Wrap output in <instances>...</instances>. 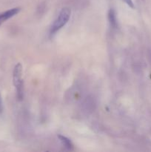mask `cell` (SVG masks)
<instances>
[{
  "mask_svg": "<svg viewBox=\"0 0 151 152\" xmlns=\"http://www.w3.org/2000/svg\"><path fill=\"white\" fill-rule=\"evenodd\" d=\"M22 66L21 63H18L14 67L13 72V83L16 90V95L19 100L23 99V81L22 78Z\"/></svg>",
  "mask_w": 151,
  "mask_h": 152,
  "instance_id": "cell-1",
  "label": "cell"
},
{
  "mask_svg": "<svg viewBox=\"0 0 151 152\" xmlns=\"http://www.w3.org/2000/svg\"><path fill=\"white\" fill-rule=\"evenodd\" d=\"M70 17V10L68 7H64L59 13V16L55 20L50 28V34H54L68 23Z\"/></svg>",
  "mask_w": 151,
  "mask_h": 152,
  "instance_id": "cell-2",
  "label": "cell"
},
{
  "mask_svg": "<svg viewBox=\"0 0 151 152\" xmlns=\"http://www.w3.org/2000/svg\"><path fill=\"white\" fill-rule=\"evenodd\" d=\"M19 11H20L19 7H15V8L10 9V10H6V11L3 12V13H0V25L7 20H8L9 19L14 16L15 15L17 14Z\"/></svg>",
  "mask_w": 151,
  "mask_h": 152,
  "instance_id": "cell-3",
  "label": "cell"
},
{
  "mask_svg": "<svg viewBox=\"0 0 151 152\" xmlns=\"http://www.w3.org/2000/svg\"><path fill=\"white\" fill-rule=\"evenodd\" d=\"M58 137L60 140V141L62 142V143L65 145V148L68 150H73V145L72 142L68 138H67L66 137H64L62 135H58Z\"/></svg>",
  "mask_w": 151,
  "mask_h": 152,
  "instance_id": "cell-4",
  "label": "cell"
},
{
  "mask_svg": "<svg viewBox=\"0 0 151 152\" xmlns=\"http://www.w3.org/2000/svg\"><path fill=\"white\" fill-rule=\"evenodd\" d=\"M108 18H109L110 23V26H112L113 28H115L116 26V17H115V13L113 9H110L108 13Z\"/></svg>",
  "mask_w": 151,
  "mask_h": 152,
  "instance_id": "cell-5",
  "label": "cell"
},
{
  "mask_svg": "<svg viewBox=\"0 0 151 152\" xmlns=\"http://www.w3.org/2000/svg\"><path fill=\"white\" fill-rule=\"evenodd\" d=\"M124 1H125V2L127 4V5L130 6V7L134 8V4H133V2L132 0H124Z\"/></svg>",
  "mask_w": 151,
  "mask_h": 152,
  "instance_id": "cell-6",
  "label": "cell"
},
{
  "mask_svg": "<svg viewBox=\"0 0 151 152\" xmlns=\"http://www.w3.org/2000/svg\"><path fill=\"white\" fill-rule=\"evenodd\" d=\"M3 110V105H2V99H1V94H0V113H1Z\"/></svg>",
  "mask_w": 151,
  "mask_h": 152,
  "instance_id": "cell-7",
  "label": "cell"
}]
</instances>
